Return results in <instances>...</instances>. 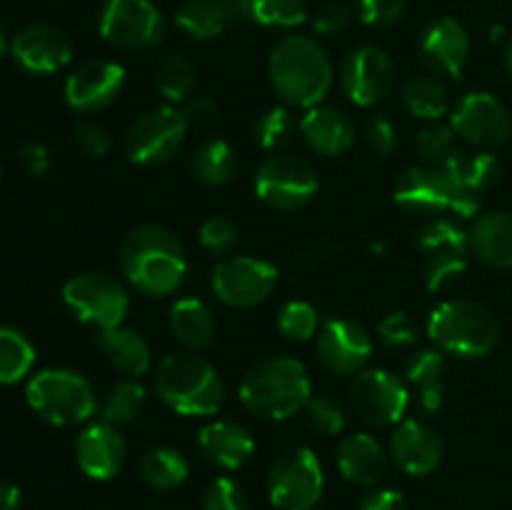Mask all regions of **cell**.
Here are the masks:
<instances>
[{
	"instance_id": "obj_1",
	"label": "cell",
	"mask_w": 512,
	"mask_h": 510,
	"mask_svg": "<svg viewBox=\"0 0 512 510\" xmlns=\"http://www.w3.org/2000/svg\"><path fill=\"white\" fill-rule=\"evenodd\" d=\"M120 270L138 293L148 298H165L183 285L188 275V258L173 230L145 223L125 235L120 245Z\"/></svg>"
},
{
	"instance_id": "obj_2",
	"label": "cell",
	"mask_w": 512,
	"mask_h": 510,
	"mask_svg": "<svg viewBox=\"0 0 512 510\" xmlns=\"http://www.w3.org/2000/svg\"><path fill=\"white\" fill-rule=\"evenodd\" d=\"M268 78L285 105L313 108L333 85V63L318 40L288 35L270 53Z\"/></svg>"
},
{
	"instance_id": "obj_3",
	"label": "cell",
	"mask_w": 512,
	"mask_h": 510,
	"mask_svg": "<svg viewBox=\"0 0 512 510\" xmlns=\"http://www.w3.org/2000/svg\"><path fill=\"white\" fill-rule=\"evenodd\" d=\"M313 395L308 368L290 355H273L258 360L243 375L238 388L245 410L263 420H288Z\"/></svg>"
},
{
	"instance_id": "obj_4",
	"label": "cell",
	"mask_w": 512,
	"mask_h": 510,
	"mask_svg": "<svg viewBox=\"0 0 512 510\" xmlns=\"http://www.w3.org/2000/svg\"><path fill=\"white\" fill-rule=\"evenodd\" d=\"M153 388L170 410L188 418L215 415L225 400L220 370L193 350L165 355L155 368Z\"/></svg>"
},
{
	"instance_id": "obj_5",
	"label": "cell",
	"mask_w": 512,
	"mask_h": 510,
	"mask_svg": "<svg viewBox=\"0 0 512 510\" xmlns=\"http://www.w3.org/2000/svg\"><path fill=\"white\" fill-rule=\"evenodd\" d=\"M428 335L440 353L473 360L493 353L500 338V325L488 305L455 298L445 300L430 313Z\"/></svg>"
},
{
	"instance_id": "obj_6",
	"label": "cell",
	"mask_w": 512,
	"mask_h": 510,
	"mask_svg": "<svg viewBox=\"0 0 512 510\" xmlns=\"http://www.w3.org/2000/svg\"><path fill=\"white\" fill-rule=\"evenodd\" d=\"M395 203L413 215L438 218V213L453 210L458 218H473L480 210V195L465 190L445 168L413 165L395 183Z\"/></svg>"
},
{
	"instance_id": "obj_7",
	"label": "cell",
	"mask_w": 512,
	"mask_h": 510,
	"mask_svg": "<svg viewBox=\"0 0 512 510\" xmlns=\"http://www.w3.org/2000/svg\"><path fill=\"white\" fill-rule=\"evenodd\" d=\"M28 405L50 425L70 428L95 413V393L83 373L70 368H45L25 388Z\"/></svg>"
},
{
	"instance_id": "obj_8",
	"label": "cell",
	"mask_w": 512,
	"mask_h": 510,
	"mask_svg": "<svg viewBox=\"0 0 512 510\" xmlns=\"http://www.w3.org/2000/svg\"><path fill=\"white\" fill-rule=\"evenodd\" d=\"M63 303L80 323L103 333L123 325L130 310V295L115 275L90 270L73 275L63 285Z\"/></svg>"
},
{
	"instance_id": "obj_9",
	"label": "cell",
	"mask_w": 512,
	"mask_h": 510,
	"mask_svg": "<svg viewBox=\"0 0 512 510\" xmlns=\"http://www.w3.org/2000/svg\"><path fill=\"white\" fill-rule=\"evenodd\" d=\"M188 118L175 105L145 110L125 130L123 148L130 163L155 168L178 155L188 135Z\"/></svg>"
},
{
	"instance_id": "obj_10",
	"label": "cell",
	"mask_w": 512,
	"mask_h": 510,
	"mask_svg": "<svg viewBox=\"0 0 512 510\" xmlns=\"http://www.w3.org/2000/svg\"><path fill=\"white\" fill-rule=\"evenodd\" d=\"M323 488V465L305 445L285 450L268 470V498L278 510H313Z\"/></svg>"
},
{
	"instance_id": "obj_11",
	"label": "cell",
	"mask_w": 512,
	"mask_h": 510,
	"mask_svg": "<svg viewBox=\"0 0 512 510\" xmlns=\"http://www.w3.org/2000/svg\"><path fill=\"white\" fill-rule=\"evenodd\" d=\"M253 188L258 200H263L268 208L298 210L318 195L320 180L305 158L278 153L260 163Z\"/></svg>"
},
{
	"instance_id": "obj_12",
	"label": "cell",
	"mask_w": 512,
	"mask_h": 510,
	"mask_svg": "<svg viewBox=\"0 0 512 510\" xmlns=\"http://www.w3.org/2000/svg\"><path fill=\"white\" fill-rule=\"evenodd\" d=\"M100 35L120 50H150L163 40L165 20L150 0H105Z\"/></svg>"
},
{
	"instance_id": "obj_13",
	"label": "cell",
	"mask_w": 512,
	"mask_h": 510,
	"mask_svg": "<svg viewBox=\"0 0 512 510\" xmlns=\"http://www.w3.org/2000/svg\"><path fill=\"white\" fill-rule=\"evenodd\" d=\"M210 285L220 303L230 308H255L273 295L278 285V268L265 258L233 255L215 265Z\"/></svg>"
},
{
	"instance_id": "obj_14",
	"label": "cell",
	"mask_w": 512,
	"mask_h": 510,
	"mask_svg": "<svg viewBox=\"0 0 512 510\" xmlns=\"http://www.w3.org/2000/svg\"><path fill=\"white\" fill-rule=\"evenodd\" d=\"M350 405L365 423L378 428L398 425L410 405V385L393 370H360L350 385Z\"/></svg>"
},
{
	"instance_id": "obj_15",
	"label": "cell",
	"mask_w": 512,
	"mask_h": 510,
	"mask_svg": "<svg viewBox=\"0 0 512 510\" xmlns=\"http://www.w3.org/2000/svg\"><path fill=\"white\" fill-rule=\"evenodd\" d=\"M450 125L465 143L475 148H498L512 135V115L508 105L493 93L473 90L463 95L450 110Z\"/></svg>"
},
{
	"instance_id": "obj_16",
	"label": "cell",
	"mask_w": 512,
	"mask_h": 510,
	"mask_svg": "<svg viewBox=\"0 0 512 510\" xmlns=\"http://www.w3.org/2000/svg\"><path fill=\"white\" fill-rule=\"evenodd\" d=\"M345 95L360 108H373L390 95L395 85V68L390 55L378 45H360L345 58L340 70Z\"/></svg>"
},
{
	"instance_id": "obj_17",
	"label": "cell",
	"mask_w": 512,
	"mask_h": 510,
	"mask_svg": "<svg viewBox=\"0 0 512 510\" xmlns=\"http://www.w3.org/2000/svg\"><path fill=\"white\" fill-rule=\"evenodd\" d=\"M125 68L115 60H88L65 80V100L78 113H100L120 98Z\"/></svg>"
},
{
	"instance_id": "obj_18",
	"label": "cell",
	"mask_w": 512,
	"mask_h": 510,
	"mask_svg": "<svg viewBox=\"0 0 512 510\" xmlns=\"http://www.w3.org/2000/svg\"><path fill=\"white\" fill-rule=\"evenodd\" d=\"M373 355V338L360 323L333 318L320 328L318 358L325 370L335 375H355Z\"/></svg>"
},
{
	"instance_id": "obj_19",
	"label": "cell",
	"mask_w": 512,
	"mask_h": 510,
	"mask_svg": "<svg viewBox=\"0 0 512 510\" xmlns=\"http://www.w3.org/2000/svg\"><path fill=\"white\" fill-rule=\"evenodd\" d=\"M470 55V35L450 15L430 20L418 38V58L430 73L460 78Z\"/></svg>"
},
{
	"instance_id": "obj_20",
	"label": "cell",
	"mask_w": 512,
	"mask_h": 510,
	"mask_svg": "<svg viewBox=\"0 0 512 510\" xmlns=\"http://www.w3.org/2000/svg\"><path fill=\"white\" fill-rule=\"evenodd\" d=\"M10 53L15 63L33 75H50L63 70L73 58V45L68 35L58 30L55 25L35 23L20 30L10 40Z\"/></svg>"
},
{
	"instance_id": "obj_21",
	"label": "cell",
	"mask_w": 512,
	"mask_h": 510,
	"mask_svg": "<svg viewBox=\"0 0 512 510\" xmlns=\"http://www.w3.org/2000/svg\"><path fill=\"white\" fill-rule=\"evenodd\" d=\"M445 445L438 430L425 420H400L390 435V455L403 473L423 478L443 463Z\"/></svg>"
},
{
	"instance_id": "obj_22",
	"label": "cell",
	"mask_w": 512,
	"mask_h": 510,
	"mask_svg": "<svg viewBox=\"0 0 512 510\" xmlns=\"http://www.w3.org/2000/svg\"><path fill=\"white\" fill-rule=\"evenodd\" d=\"M128 458V443L118 425L93 423L75 440V460L80 470L93 480H110L123 470Z\"/></svg>"
},
{
	"instance_id": "obj_23",
	"label": "cell",
	"mask_w": 512,
	"mask_h": 510,
	"mask_svg": "<svg viewBox=\"0 0 512 510\" xmlns=\"http://www.w3.org/2000/svg\"><path fill=\"white\" fill-rule=\"evenodd\" d=\"M198 450L215 468L238 470L253 458L255 440L253 433L235 420H213L200 428Z\"/></svg>"
},
{
	"instance_id": "obj_24",
	"label": "cell",
	"mask_w": 512,
	"mask_h": 510,
	"mask_svg": "<svg viewBox=\"0 0 512 510\" xmlns=\"http://www.w3.org/2000/svg\"><path fill=\"white\" fill-rule=\"evenodd\" d=\"M300 135L315 153L338 158L355 143V125L345 110L335 105H313L300 120Z\"/></svg>"
},
{
	"instance_id": "obj_25",
	"label": "cell",
	"mask_w": 512,
	"mask_h": 510,
	"mask_svg": "<svg viewBox=\"0 0 512 510\" xmlns=\"http://www.w3.org/2000/svg\"><path fill=\"white\" fill-rule=\"evenodd\" d=\"M338 468L355 485H375L388 470V455L375 435L350 433L338 445Z\"/></svg>"
},
{
	"instance_id": "obj_26",
	"label": "cell",
	"mask_w": 512,
	"mask_h": 510,
	"mask_svg": "<svg viewBox=\"0 0 512 510\" xmlns=\"http://www.w3.org/2000/svg\"><path fill=\"white\" fill-rule=\"evenodd\" d=\"M100 353L108 358V363L113 365L118 373H123L125 378H135L148 373L153 368V350H150L148 340L143 338V333L133 328H113L103 330L95 338Z\"/></svg>"
},
{
	"instance_id": "obj_27",
	"label": "cell",
	"mask_w": 512,
	"mask_h": 510,
	"mask_svg": "<svg viewBox=\"0 0 512 510\" xmlns=\"http://www.w3.org/2000/svg\"><path fill=\"white\" fill-rule=\"evenodd\" d=\"M470 250L493 268H512V213L493 210L480 215L468 230Z\"/></svg>"
},
{
	"instance_id": "obj_28",
	"label": "cell",
	"mask_w": 512,
	"mask_h": 510,
	"mask_svg": "<svg viewBox=\"0 0 512 510\" xmlns=\"http://www.w3.org/2000/svg\"><path fill=\"white\" fill-rule=\"evenodd\" d=\"M445 355L440 350H418L405 360V383L418 390V405L433 415L445 403Z\"/></svg>"
},
{
	"instance_id": "obj_29",
	"label": "cell",
	"mask_w": 512,
	"mask_h": 510,
	"mask_svg": "<svg viewBox=\"0 0 512 510\" xmlns=\"http://www.w3.org/2000/svg\"><path fill=\"white\" fill-rule=\"evenodd\" d=\"M170 330L190 350H203L215 338L213 310L200 298H180L170 305Z\"/></svg>"
},
{
	"instance_id": "obj_30",
	"label": "cell",
	"mask_w": 512,
	"mask_h": 510,
	"mask_svg": "<svg viewBox=\"0 0 512 510\" xmlns=\"http://www.w3.org/2000/svg\"><path fill=\"white\" fill-rule=\"evenodd\" d=\"M190 173L208 188H223L238 173V155L228 140H205L190 158Z\"/></svg>"
},
{
	"instance_id": "obj_31",
	"label": "cell",
	"mask_w": 512,
	"mask_h": 510,
	"mask_svg": "<svg viewBox=\"0 0 512 510\" xmlns=\"http://www.w3.org/2000/svg\"><path fill=\"white\" fill-rule=\"evenodd\" d=\"M190 475L188 458L170 445H155L140 458V478L153 490H173Z\"/></svg>"
},
{
	"instance_id": "obj_32",
	"label": "cell",
	"mask_w": 512,
	"mask_h": 510,
	"mask_svg": "<svg viewBox=\"0 0 512 510\" xmlns=\"http://www.w3.org/2000/svg\"><path fill=\"white\" fill-rule=\"evenodd\" d=\"M400 98H403V105L408 108L410 115L420 120H430V123H438L450 110L448 88L438 78H430V75H415V78L405 80Z\"/></svg>"
},
{
	"instance_id": "obj_33",
	"label": "cell",
	"mask_w": 512,
	"mask_h": 510,
	"mask_svg": "<svg viewBox=\"0 0 512 510\" xmlns=\"http://www.w3.org/2000/svg\"><path fill=\"white\" fill-rule=\"evenodd\" d=\"M175 23L190 38L213 40L228 28L230 15L225 13L218 0H185L175 13Z\"/></svg>"
},
{
	"instance_id": "obj_34",
	"label": "cell",
	"mask_w": 512,
	"mask_h": 510,
	"mask_svg": "<svg viewBox=\"0 0 512 510\" xmlns=\"http://www.w3.org/2000/svg\"><path fill=\"white\" fill-rule=\"evenodd\" d=\"M445 170H448L465 190H470V193L475 195H483L485 190L498 185L503 165H500L498 155H493L490 150H483V153L475 155H468L460 150V153L450 160V165Z\"/></svg>"
},
{
	"instance_id": "obj_35",
	"label": "cell",
	"mask_w": 512,
	"mask_h": 510,
	"mask_svg": "<svg viewBox=\"0 0 512 510\" xmlns=\"http://www.w3.org/2000/svg\"><path fill=\"white\" fill-rule=\"evenodd\" d=\"M35 348L23 330L0 325V383L13 385L33 370Z\"/></svg>"
},
{
	"instance_id": "obj_36",
	"label": "cell",
	"mask_w": 512,
	"mask_h": 510,
	"mask_svg": "<svg viewBox=\"0 0 512 510\" xmlns=\"http://www.w3.org/2000/svg\"><path fill=\"white\" fill-rule=\"evenodd\" d=\"M155 88L168 100V105L185 103L195 88V68L185 55L168 53L155 68Z\"/></svg>"
},
{
	"instance_id": "obj_37",
	"label": "cell",
	"mask_w": 512,
	"mask_h": 510,
	"mask_svg": "<svg viewBox=\"0 0 512 510\" xmlns=\"http://www.w3.org/2000/svg\"><path fill=\"white\" fill-rule=\"evenodd\" d=\"M145 403H148V393L143 385L135 378H128L108 390L103 405H100V413H103L105 423L128 425L143 415Z\"/></svg>"
},
{
	"instance_id": "obj_38",
	"label": "cell",
	"mask_w": 512,
	"mask_h": 510,
	"mask_svg": "<svg viewBox=\"0 0 512 510\" xmlns=\"http://www.w3.org/2000/svg\"><path fill=\"white\" fill-rule=\"evenodd\" d=\"M300 130V123L295 120L290 105H275L265 110L255 123V138L268 153H280L295 140V133Z\"/></svg>"
},
{
	"instance_id": "obj_39",
	"label": "cell",
	"mask_w": 512,
	"mask_h": 510,
	"mask_svg": "<svg viewBox=\"0 0 512 510\" xmlns=\"http://www.w3.org/2000/svg\"><path fill=\"white\" fill-rule=\"evenodd\" d=\"M415 243L423 253H445V250H458V253H468L470 238L468 230L450 218H430L423 228L415 233Z\"/></svg>"
},
{
	"instance_id": "obj_40",
	"label": "cell",
	"mask_w": 512,
	"mask_h": 510,
	"mask_svg": "<svg viewBox=\"0 0 512 510\" xmlns=\"http://www.w3.org/2000/svg\"><path fill=\"white\" fill-rule=\"evenodd\" d=\"M468 273V253L458 250H445V253H433L425 260L423 280L430 293H445L453 290Z\"/></svg>"
},
{
	"instance_id": "obj_41",
	"label": "cell",
	"mask_w": 512,
	"mask_h": 510,
	"mask_svg": "<svg viewBox=\"0 0 512 510\" xmlns=\"http://www.w3.org/2000/svg\"><path fill=\"white\" fill-rule=\"evenodd\" d=\"M455 138H458V133H455L450 123H430L428 128L420 130L418 138H415V150H418L420 160H423L425 165L448 168L450 160L460 153Z\"/></svg>"
},
{
	"instance_id": "obj_42",
	"label": "cell",
	"mask_w": 512,
	"mask_h": 510,
	"mask_svg": "<svg viewBox=\"0 0 512 510\" xmlns=\"http://www.w3.org/2000/svg\"><path fill=\"white\" fill-rule=\"evenodd\" d=\"M278 330L293 343H305L318 333V310L308 300H290L278 313Z\"/></svg>"
},
{
	"instance_id": "obj_43",
	"label": "cell",
	"mask_w": 512,
	"mask_h": 510,
	"mask_svg": "<svg viewBox=\"0 0 512 510\" xmlns=\"http://www.w3.org/2000/svg\"><path fill=\"white\" fill-rule=\"evenodd\" d=\"M253 20L265 28H295L308 20L305 0H253Z\"/></svg>"
},
{
	"instance_id": "obj_44",
	"label": "cell",
	"mask_w": 512,
	"mask_h": 510,
	"mask_svg": "<svg viewBox=\"0 0 512 510\" xmlns=\"http://www.w3.org/2000/svg\"><path fill=\"white\" fill-rule=\"evenodd\" d=\"M198 240H200V248L210 255H230L235 250L240 240V228L233 218L228 215H210L198 230Z\"/></svg>"
},
{
	"instance_id": "obj_45",
	"label": "cell",
	"mask_w": 512,
	"mask_h": 510,
	"mask_svg": "<svg viewBox=\"0 0 512 510\" xmlns=\"http://www.w3.org/2000/svg\"><path fill=\"white\" fill-rule=\"evenodd\" d=\"M305 418L318 433L338 435L345 428V408L333 395H310L305 403Z\"/></svg>"
},
{
	"instance_id": "obj_46",
	"label": "cell",
	"mask_w": 512,
	"mask_h": 510,
	"mask_svg": "<svg viewBox=\"0 0 512 510\" xmlns=\"http://www.w3.org/2000/svg\"><path fill=\"white\" fill-rule=\"evenodd\" d=\"M203 510H250L248 495L228 475H220L203 495Z\"/></svg>"
},
{
	"instance_id": "obj_47",
	"label": "cell",
	"mask_w": 512,
	"mask_h": 510,
	"mask_svg": "<svg viewBox=\"0 0 512 510\" xmlns=\"http://www.w3.org/2000/svg\"><path fill=\"white\" fill-rule=\"evenodd\" d=\"M378 338L388 348H405V345H413L418 340V323L410 313L398 310V313H390L380 320Z\"/></svg>"
},
{
	"instance_id": "obj_48",
	"label": "cell",
	"mask_w": 512,
	"mask_h": 510,
	"mask_svg": "<svg viewBox=\"0 0 512 510\" xmlns=\"http://www.w3.org/2000/svg\"><path fill=\"white\" fill-rule=\"evenodd\" d=\"M73 143L83 150L88 158H105L113 148V140H110L108 130L100 128L98 123H90V120H80L73 125Z\"/></svg>"
},
{
	"instance_id": "obj_49",
	"label": "cell",
	"mask_w": 512,
	"mask_h": 510,
	"mask_svg": "<svg viewBox=\"0 0 512 510\" xmlns=\"http://www.w3.org/2000/svg\"><path fill=\"white\" fill-rule=\"evenodd\" d=\"M365 143L373 150L375 155H390L398 145V133H395V125L388 115H370V120L365 123Z\"/></svg>"
},
{
	"instance_id": "obj_50",
	"label": "cell",
	"mask_w": 512,
	"mask_h": 510,
	"mask_svg": "<svg viewBox=\"0 0 512 510\" xmlns=\"http://www.w3.org/2000/svg\"><path fill=\"white\" fill-rule=\"evenodd\" d=\"M405 0H358V15L365 25L385 28L403 15Z\"/></svg>"
},
{
	"instance_id": "obj_51",
	"label": "cell",
	"mask_w": 512,
	"mask_h": 510,
	"mask_svg": "<svg viewBox=\"0 0 512 510\" xmlns=\"http://www.w3.org/2000/svg\"><path fill=\"white\" fill-rule=\"evenodd\" d=\"M353 20V13L345 3H323L313 15V28L320 35H338L345 33Z\"/></svg>"
},
{
	"instance_id": "obj_52",
	"label": "cell",
	"mask_w": 512,
	"mask_h": 510,
	"mask_svg": "<svg viewBox=\"0 0 512 510\" xmlns=\"http://www.w3.org/2000/svg\"><path fill=\"white\" fill-rule=\"evenodd\" d=\"M20 165L25 168V173L30 178H43L50 170V150L45 148L43 143H35V140H28V143L20 145L18 150Z\"/></svg>"
},
{
	"instance_id": "obj_53",
	"label": "cell",
	"mask_w": 512,
	"mask_h": 510,
	"mask_svg": "<svg viewBox=\"0 0 512 510\" xmlns=\"http://www.w3.org/2000/svg\"><path fill=\"white\" fill-rule=\"evenodd\" d=\"M360 510H408L403 493L393 488H375L360 503Z\"/></svg>"
},
{
	"instance_id": "obj_54",
	"label": "cell",
	"mask_w": 512,
	"mask_h": 510,
	"mask_svg": "<svg viewBox=\"0 0 512 510\" xmlns=\"http://www.w3.org/2000/svg\"><path fill=\"white\" fill-rule=\"evenodd\" d=\"M218 110L215 100L210 95H190L183 103V115L188 118V123H205L210 120Z\"/></svg>"
},
{
	"instance_id": "obj_55",
	"label": "cell",
	"mask_w": 512,
	"mask_h": 510,
	"mask_svg": "<svg viewBox=\"0 0 512 510\" xmlns=\"http://www.w3.org/2000/svg\"><path fill=\"white\" fill-rule=\"evenodd\" d=\"M0 510H20V488L8 480H0Z\"/></svg>"
},
{
	"instance_id": "obj_56",
	"label": "cell",
	"mask_w": 512,
	"mask_h": 510,
	"mask_svg": "<svg viewBox=\"0 0 512 510\" xmlns=\"http://www.w3.org/2000/svg\"><path fill=\"white\" fill-rule=\"evenodd\" d=\"M230 15V20H245L253 15V0H218Z\"/></svg>"
},
{
	"instance_id": "obj_57",
	"label": "cell",
	"mask_w": 512,
	"mask_h": 510,
	"mask_svg": "<svg viewBox=\"0 0 512 510\" xmlns=\"http://www.w3.org/2000/svg\"><path fill=\"white\" fill-rule=\"evenodd\" d=\"M8 48H10V43H8V35H5L3 25H0V58H3V55L8 53Z\"/></svg>"
},
{
	"instance_id": "obj_58",
	"label": "cell",
	"mask_w": 512,
	"mask_h": 510,
	"mask_svg": "<svg viewBox=\"0 0 512 510\" xmlns=\"http://www.w3.org/2000/svg\"><path fill=\"white\" fill-rule=\"evenodd\" d=\"M505 68H508V73L512 75V40L508 43V48H505Z\"/></svg>"
},
{
	"instance_id": "obj_59",
	"label": "cell",
	"mask_w": 512,
	"mask_h": 510,
	"mask_svg": "<svg viewBox=\"0 0 512 510\" xmlns=\"http://www.w3.org/2000/svg\"><path fill=\"white\" fill-rule=\"evenodd\" d=\"M0 173H3V168H0Z\"/></svg>"
}]
</instances>
